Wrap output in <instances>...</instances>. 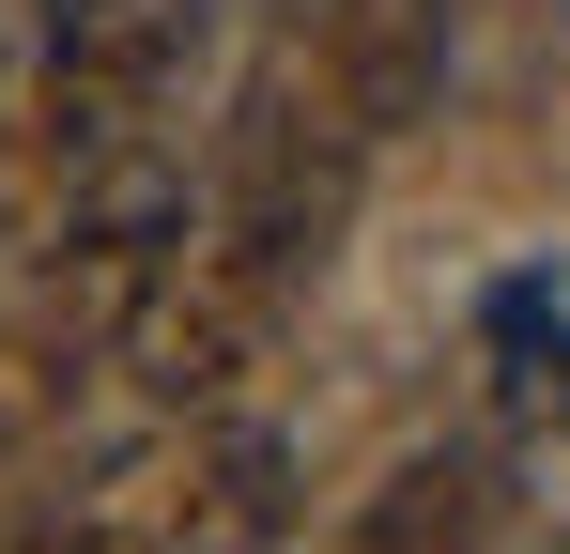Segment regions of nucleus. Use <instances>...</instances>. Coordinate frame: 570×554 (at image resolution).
<instances>
[{
    "instance_id": "obj_1",
    "label": "nucleus",
    "mask_w": 570,
    "mask_h": 554,
    "mask_svg": "<svg viewBox=\"0 0 570 554\" xmlns=\"http://www.w3.org/2000/svg\"><path fill=\"white\" fill-rule=\"evenodd\" d=\"M371 155H385V139L324 92V62H308V78H263L247 123H232V170H216V231H247V247L293 263V277H324V247L355 231Z\"/></svg>"
},
{
    "instance_id": "obj_2",
    "label": "nucleus",
    "mask_w": 570,
    "mask_h": 554,
    "mask_svg": "<svg viewBox=\"0 0 570 554\" xmlns=\"http://www.w3.org/2000/svg\"><path fill=\"white\" fill-rule=\"evenodd\" d=\"M293 524V447L278 432H247L232 400H200V416H155V447L94 462V508H78V540H278Z\"/></svg>"
},
{
    "instance_id": "obj_3",
    "label": "nucleus",
    "mask_w": 570,
    "mask_h": 554,
    "mask_svg": "<svg viewBox=\"0 0 570 554\" xmlns=\"http://www.w3.org/2000/svg\"><path fill=\"white\" fill-rule=\"evenodd\" d=\"M293 293H308V277L263 263L247 231H186V247H170V277L139 293V324H124V355H108V369H124L155 416H200V400H232L247 369L278 355Z\"/></svg>"
},
{
    "instance_id": "obj_4",
    "label": "nucleus",
    "mask_w": 570,
    "mask_h": 554,
    "mask_svg": "<svg viewBox=\"0 0 570 554\" xmlns=\"http://www.w3.org/2000/svg\"><path fill=\"white\" fill-rule=\"evenodd\" d=\"M170 247H186V185L139 170V155H94V200L62 216V247L16 293V339H47L62 369H108L124 324H139V293L170 277Z\"/></svg>"
},
{
    "instance_id": "obj_5",
    "label": "nucleus",
    "mask_w": 570,
    "mask_h": 554,
    "mask_svg": "<svg viewBox=\"0 0 570 554\" xmlns=\"http://www.w3.org/2000/svg\"><path fill=\"white\" fill-rule=\"evenodd\" d=\"M200 16L216 0H47V62H31V139L62 155V170H94V155H139V123L170 108L186 78Z\"/></svg>"
},
{
    "instance_id": "obj_6",
    "label": "nucleus",
    "mask_w": 570,
    "mask_h": 554,
    "mask_svg": "<svg viewBox=\"0 0 570 554\" xmlns=\"http://www.w3.org/2000/svg\"><path fill=\"white\" fill-rule=\"evenodd\" d=\"M432 78H448V0H340L324 16V92L401 139V123H432Z\"/></svg>"
},
{
    "instance_id": "obj_7",
    "label": "nucleus",
    "mask_w": 570,
    "mask_h": 554,
    "mask_svg": "<svg viewBox=\"0 0 570 554\" xmlns=\"http://www.w3.org/2000/svg\"><path fill=\"white\" fill-rule=\"evenodd\" d=\"M478 524H493V462H478V447H448V462H401V477H385L371 508H355V540H371V554L478 540Z\"/></svg>"
},
{
    "instance_id": "obj_8",
    "label": "nucleus",
    "mask_w": 570,
    "mask_h": 554,
    "mask_svg": "<svg viewBox=\"0 0 570 554\" xmlns=\"http://www.w3.org/2000/svg\"><path fill=\"white\" fill-rule=\"evenodd\" d=\"M62 385H78V369L47 355V339H16V324H0V447H31V432L62 416Z\"/></svg>"
}]
</instances>
